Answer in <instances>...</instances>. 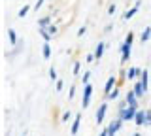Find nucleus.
Returning <instances> with one entry per match:
<instances>
[{"label":"nucleus","instance_id":"obj_1","mask_svg":"<svg viewBox=\"0 0 151 136\" xmlns=\"http://www.w3.org/2000/svg\"><path fill=\"white\" fill-rule=\"evenodd\" d=\"M132 40H134V34H132V32H129V34H127V38H125V42L119 45V51H121V63H127V60L130 59Z\"/></svg>","mask_w":151,"mask_h":136},{"label":"nucleus","instance_id":"obj_2","mask_svg":"<svg viewBox=\"0 0 151 136\" xmlns=\"http://www.w3.org/2000/svg\"><path fill=\"white\" fill-rule=\"evenodd\" d=\"M136 112H138V108H132V106H119L117 108V115H119V119L123 121H132L136 115Z\"/></svg>","mask_w":151,"mask_h":136},{"label":"nucleus","instance_id":"obj_3","mask_svg":"<svg viewBox=\"0 0 151 136\" xmlns=\"http://www.w3.org/2000/svg\"><path fill=\"white\" fill-rule=\"evenodd\" d=\"M115 83H117V79H115V76H110L108 78V81H106V85H104V98H106L110 93L115 89Z\"/></svg>","mask_w":151,"mask_h":136},{"label":"nucleus","instance_id":"obj_4","mask_svg":"<svg viewBox=\"0 0 151 136\" xmlns=\"http://www.w3.org/2000/svg\"><path fill=\"white\" fill-rule=\"evenodd\" d=\"M93 96V85L91 83H87L83 89V108H89V100H91Z\"/></svg>","mask_w":151,"mask_h":136},{"label":"nucleus","instance_id":"obj_5","mask_svg":"<svg viewBox=\"0 0 151 136\" xmlns=\"http://www.w3.org/2000/svg\"><path fill=\"white\" fill-rule=\"evenodd\" d=\"M106 112H108V104H106V102H102V104L98 106V110H96V123L98 125L104 123V115H106Z\"/></svg>","mask_w":151,"mask_h":136},{"label":"nucleus","instance_id":"obj_6","mask_svg":"<svg viewBox=\"0 0 151 136\" xmlns=\"http://www.w3.org/2000/svg\"><path fill=\"white\" fill-rule=\"evenodd\" d=\"M79 125H81V114H76L74 121H72V127H70V134H72V136H76V134H78V130H79Z\"/></svg>","mask_w":151,"mask_h":136},{"label":"nucleus","instance_id":"obj_7","mask_svg":"<svg viewBox=\"0 0 151 136\" xmlns=\"http://www.w3.org/2000/svg\"><path fill=\"white\" fill-rule=\"evenodd\" d=\"M132 91L136 93V96L138 98H142L145 95V87H144V83L140 81V79H134V87H132Z\"/></svg>","mask_w":151,"mask_h":136},{"label":"nucleus","instance_id":"obj_8","mask_svg":"<svg viewBox=\"0 0 151 136\" xmlns=\"http://www.w3.org/2000/svg\"><path fill=\"white\" fill-rule=\"evenodd\" d=\"M125 100L129 102V106L138 108V96H136V93H134V91H129V93H127V98H125Z\"/></svg>","mask_w":151,"mask_h":136},{"label":"nucleus","instance_id":"obj_9","mask_svg":"<svg viewBox=\"0 0 151 136\" xmlns=\"http://www.w3.org/2000/svg\"><path fill=\"white\" fill-rule=\"evenodd\" d=\"M140 6H142V2H140V0H138V2H136V6H134V8H130V10L127 12L125 15H123V19H125V21H129V19H132V17L136 15V12H138V8H140Z\"/></svg>","mask_w":151,"mask_h":136},{"label":"nucleus","instance_id":"obj_10","mask_svg":"<svg viewBox=\"0 0 151 136\" xmlns=\"http://www.w3.org/2000/svg\"><path fill=\"white\" fill-rule=\"evenodd\" d=\"M134 123H136V125H144V123H145V110H138V112H136Z\"/></svg>","mask_w":151,"mask_h":136},{"label":"nucleus","instance_id":"obj_11","mask_svg":"<svg viewBox=\"0 0 151 136\" xmlns=\"http://www.w3.org/2000/svg\"><path fill=\"white\" fill-rule=\"evenodd\" d=\"M121 129H123V119H119V117H117V119L110 125V132H111V134H115L117 130H121Z\"/></svg>","mask_w":151,"mask_h":136},{"label":"nucleus","instance_id":"obj_12","mask_svg":"<svg viewBox=\"0 0 151 136\" xmlns=\"http://www.w3.org/2000/svg\"><path fill=\"white\" fill-rule=\"evenodd\" d=\"M42 55H44L45 60L51 59V45H49V42H44V45H42Z\"/></svg>","mask_w":151,"mask_h":136},{"label":"nucleus","instance_id":"obj_13","mask_svg":"<svg viewBox=\"0 0 151 136\" xmlns=\"http://www.w3.org/2000/svg\"><path fill=\"white\" fill-rule=\"evenodd\" d=\"M106 47H108V45L104 44V42H100V44L96 45V49H94V57H96V60H98V59H102V55H104V49H106Z\"/></svg>","mask_w":151,"mask_h":136},{"label":"nucleus","instance_id":"obj_14","mask_svg":"<svg viewBox=\"0 0 151 136\" xmlns=\"http://www.w3.org/2000/svg\"><path fill=\"white\" fill-rule=\"evenodd\" d=\"M38 27H40V29H47V27H51V17L45 15V17H42V19H38Z\"/></svg>","mask_w":151,"mask_h":136},{"label":"nucleus","instance_id":"obj_15","mask_svg":"<svg viewBox=\"0 0 151 136\" xmlns=\"http://www.w3.org/2000/svg\"><path fill=\"white\" fill-rule=\"evenodd\" d=\"M8 36H9V44H12V45H15V44H19V42H21L13 29H8Z\"/></svg>","mask_w":151,"mask_h":136},{"label":"nucleus","instance_id":"obj_16","mask_svg":"<svg viewBox=\"0 0 151 136\" xmlns=\"http://www.w3.org/2000/svg\"><path fill=\"white\" fill-rule=\"evenodd\" d=\"M149 38H151V27H145V29H144V32H142V36H140V40L145 44V42H147Z\"/></svg>","mask_w":151,"mask_h":136},{"label":"nucleus","instance_id":"obj_17","mask_svg":"<svg viewBox=\"0 0 151 136\" xmlns=\"http://www.w3.org/2000/svg\"><path fill=\"white\" fill-rule=\"evenodd\" d=\"M38 32H40V36L44 38V42H51V34H49V30H47V29H40Z\"/></svg>","mask_w":151,"mask_h":136},{"label":"nucleus","instance_id":"obj_18","mask_svg":"<svg viewBox=\"0 0 151 136\" xmlns=\"http://www.w3.org/2000/svg\"><path fill=\"white\" fill-rule=\"evenodd\" d=\"M147 78H149V72H147V70H144V72H142V76H140V81L144 83L145 91H147Z\"/></svg>","mask_w":151,"mask_h":136},{"label":"nucleus","instance_id":"obj_19","mask_svg":"<svg viewBox=\"0 0 151 136\" xmlns=\"http://www.w3.org/2000/svg\"><path fill=\"white\" fill-rule=\"evenodd\" d=\"M28 10H30V6H28V4H25V6H23L21 10H19V13H17V17H19V19H23V17H25L27 13H28Z\"/></svg>","mask_w":151,"mask_h":136},{"label":"nucleus","instance_id":"obj_20","mask_svg":"<svg viewBox=\"0 0 151 136\" xmlns=\"http://www.w3.org/2000/svg\"><path fill=\"white\" fill-rule=\"evenodd\" d=\"M119 91H121V89H119V87H115V89H113V91H111V93H110V95H108V96H110L111 100H115V98L119 96Z\"/></svg>","mask_w":151,"mask_h":136},{"label":"nucleus","instance_id":"obj_21","mask_svg":"<svg viewBox=\"0 0 151 136\" xmlns=\"http://www.w3.org/2000/svg\"><path fill=\"white\" fill-rule=\"evenodd\" d=\"M144 125L151 127V110H145V123Z\"/></svg>","mask_w":151,"mask_h":136},{"label":"nucleus","instance_id":"obj_22","mask_svg":"<svg viewBox=\"0 0 151 136\" xmlns=\"http://www.w3.org/2000/svg\"><path fill=\"white\" fill-rule=\"evenodd\" d=\"M49 78L53 79V81H57V70H55V66L49 68Z\"/></svg>","mask_w":151,"mask_h":136},{"label":"nucleus","instance_id":"obj_23","mask_svg":"<svg viewBox=\"0 0 151 136\" xmlns=\"http://www.w3.org/2000/svg\"><path fill=\"white\" fill-rule=\"evenodd\" d=\"M70 117H72V112H64V114H63V117H60V119H63L60 123H66V121H68Z\"/></svg>","mask_w":151,"mask_h":136},{"label":"nucleus","instance_id":"obj_24","mask_svg":"<svg viewBox=\"0 0 151 136\" xmlns=\"http://www.w3.org/2000/svg\"><path fill=\"white\" fill-rule=\"evenodd\" d=\"M63 87H64V81H63V79H57V91H63Z\"/></svg>","mask_w":151,"mask_h":136},{"label":"nucleus","instance_id":"obj_25","mask_svg":"<svg viewBox=\"0 0 151 136\" xmlns=\"http://www.w3.org/2000/svg\"><path fill=\"white\" fill-rule=\"evenodd\" d=\"M89 79H91V72H85L83 74V83H85V85L89 83Z\"/></svg>","mask_w":151,"mask_h":136},{"label":"nucleus","instance_id":"obj_26","mask_svg":"<svg viewBox=\"0 0 151 136\" xmlns=\"http://www.w3.org/2000/svg\"><path fill=\"white\" fill-rule=\"evenodd\" d=\"M47 30H49V34H51V36H55V34H57V27H55V25L47 27Z\"/></svg>","mask_w":151,"mask_h":136},{"label":"nucleus","instance_id":"obj_27","mask_svg":"<svg viewBox=\"0 0 151 136\" xmlns=\"http://www.w3.org/2000/svg\"><path fill=\"white\" fill-rule=\"evenodd\" d=\"M74 95H76V85L70 87V91H68V98H74Z\"/></svg>","mask_w":151,"mask_h":136},{"label":"nucleus","instance_id":"obj_28","mask_svg":"<svg viewBox=\"0 0 151 136\" xmlns=\"http://www.w3.org/2000/svg\"><path fill=\"white\" fill-rule=\"evenodd\" d=\"M115 10H117V6H115V4H111V6L108 8V13H110V15H113V13H115Z\"/></svg>","mask_w":151,"mask_h":136},{"label":"nucleus","instance_id":"obj_29","mask_svg":"<svg viewBox=\"0 0 151 136\" xmlns=\"http://www.w3.org/2000/svg\"><path fill=\"white\" fill-rule=\"evenodd\" d=\"M98 136H110V127H106V129H102V132Z\"/></svg>","mask_w":151,"mask_h":136},{"label":"nucleus","instance_id":"obj_30","mask_svg":"<svg viewBox=\"0 0 151 136\" xmlns=\"http://www.w3.org/2000/svg\"><path fill=\"white\" fill-rule=\"evenodd\" d=\"M44 2H45V0H38V2H36V6H34V10L38 12V10H40L42 6H44Z\"/></svg>","mask_w":151,"mask_h":136},{"label":"nucleus","instance_id":"obj_31","mask_svg":"<svg viewBox=\"0 0 151 136\" xmlns=\"http://www.w3.org/2000/svg\"><path fill=\"white\" fill-rule=\"evenodd\" d=\"M72 70H74V76H78V74H79V63H76Z\"/></svg>","mask_w":151,"mask_h":136},{"label":"nucleus","instance_id":"obj_32","mask_svg":"<svg viewBox=\"0 0 151 136\" xmlns=\"http://www.w3.org/2000/svg\"><path fill=\"white\" fill-rule=\"evenodd\" d=\"M85 32H87V27H81V29H79V30H78V36H83V34H85Z\"/></svg>","mask_w":151,"mask_h":136},{"label":"nucleus","instance_id":"obj_33","mask_svg":"<svg viewBox=\"0 0 151 136\" xmlns=\"http://www.w3.org/2000/svg\"><path fill=\"white\" fill-rule=\"evenodd\" d=\"M94 59H96V57H94V55H87V63H93Z\"/></svg>","mask_w":151,"mask_h":136},{"label":"nucleus","instance_id":"obj_34","mask_svg":"<svg viewBox=\"0 0 151 136\" xmlns=\"http://www.w3.org/2000/svg\"><path fill=\"white\" fill-rule=\"evenodd\" d=\"M113 29V25H111V23H110V25H106V29H104V30H106V32H110Z\"/></svg>","mask_w":151,"mask_h":136},{"label":"nucleus","instance_id":"obj_35","mask_svg":"<svg viewBox=\"0 0 151 136\" xmlns=\"http://www.w3.org/2000/svg\"><path fill=\"white\" fill-rule=\"evenodd\" d=\"M132 136H142V134H140V132H134V134H132Z\"/></svg>","mask_w":151,"mask_h":136},{"label":"nucleus","instance_id":"obj_36","mask_svg":"<svg viewBox=\"0 0 151 136\" xmlns=\"http://www.w3.org/2000/svg\"><path fill=\"white\" fill-rule=\"evenodd\" d=\"M23 136H27V134H23Z\"/></svg>","mask_w":151,"mask_h":136}]
</instances>
